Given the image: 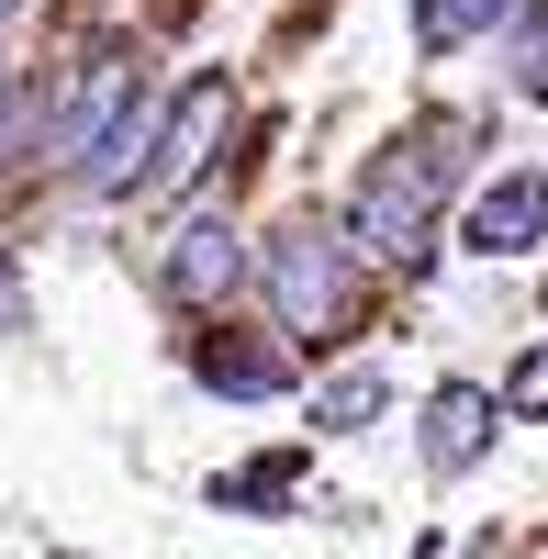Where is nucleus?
<instances>
[{"label":"nucleus","instance_id":"obj_1","mask_svg":"<svg viewBox=\"0 0 548 559\" xmlns=\"http://www.w3.org/2000/svg\"><path fill=\"white\" fill-rule=\"evenodd\" d=\"M470 146H481L470 112H426L415 134H392V146L347 179V247L370 258V269L415 280L437 258V236H448V179L470 168Z\"/></svg>","mask_w":548,"mask_h":559},{"label":"nucleus","instance_id":"obj_2","mask_svg":"<svg viewBox=\"0 0 548 559\" xmlns=\"http://www.w3.org/2000/svg\"><path fill=\"white\" fill-rule=\"evenodd\" d=\"M358 258L325 213H291V224H269V258H258V280H269V324H281L291 347H336L347 324H358Z\"/></svg>","mask_w":548,"mask_h":559},{"label":"nucleus","instance_id":"obj_3","mask_svg":"<svg viewBox=\"0 0 548 559\" xmlns=\"http://www.w3.org/2000/svg\"><path fill=\"white\" fill-rule=\"evenodd\" d=\"M134 123V57L112 45V57H79L57 79V102H45V168H102V146Z\"/></svg>","mask_w":548,"mask_h":559},{"label":"nucleus","instance_id":"obj_4","mask_svg":"<svg viewBox=\"0 0 548 559\" xmlns=\"http://www.w3.org/2000/svg\"><path fill=\"white\" fill-rule=\"evenodd\" d=\"M157 280H168V302H191V313H213L224 292L247 280V236H236V213H179L168 224V258H157Z\"/></svg>","mask_w":548,"mask_h":559},{"label":"nucleus","instance_id":"obj_5","mask_svg":"<svg viewBox=\"0 0 548 559\" xmlns=\"http://www.w3.org/2000/svg\"><path fill=\"white\" fill-rule=\"evenodd\" d=\"M460 247L470 258H537L548 247V168H492L460 213Z\"/></svg>","mask_w":548,"mask_h":559},{"label":"nucleus","instance_id":"obj_6","mask_svg":"<svg viewBox=\"0 0 548 559\" xmlns=\"http://www.w3.org/2000/svg\"><path fill=\"white\" fill-rule=\"evenodd\" d=\"M224 134H236V79L202 68V79L157 112V179H168V191H179V179H202V168L224 157Z\"/></svg>","mask_w":548,"mask_h":559},{"label":"nucleus","instance_id":"obj_7","mask_svg":"<svg viewBox=\"0 0 548 559\" xmlns=\"http://www.w3.org/2000/svg\"><path fill=\"white\" fill-rule=\"evenodd\" d=\"M492 437H504V392H481V381H437L426 392V471L437 481H470Z\"/></svg>","mask_w":548,"mask_h":559},{"label":"nucleus","instance_id":"obj_8","mask_svg":"<svg viewBox=\"0 0 548 559\" xmlns=\"http://www.w3.org/2000/svg\"><path fill=\"white\" fill-rule=\"evenodd\" d=\"M191 381L224 392V403H269V392H291V336H269V324L258 336H224L213 324V336L191 347Z\"/></svg>","mask_w":548,"mask_h":559},{"label":"nucleus","instance_id":"obj_9","mask_svg":"<svg viewBox=\"0 0 548 559\" xmlns=\"http://www.w3.org/2000/svg\"><path fill=\"white\" fill-rule=\"evenodd\" d=\"M526 0H415V45L426 57H460V45H481L492 23H515Z\"/></svg>","mask_w":548,"mask_h":559},{"label":"nucleus","instance_id":"obj_10","mask_svg":"<svg viewBox=\"0 0 548 559\" xmlns=\"http://www.w3.org/2000/svg\"><path fill=\"white\" fill-rule=\"evenodd\" d=\"M291 492H302V459H247V471L213 481L224 515H291Z\"/></svg>","mask_w":548,"mask_h":559},{"label":"nucleus","instance_id":"obj_11","mask_svg":"<svg viewBox=\"0 0 548 559\" xmlns=\"http://www.w3.org/2000/svg\"><path fill=\"white\" fill-rule=\"evenodd\" d=\"M381 403H392V381L358 358V369H336V381L313 392V426H325V437H358V426H381Z\"/></svg>","mask_w":548,"mask_h":559},{"label":"nucleus","instance_id":"obj_12","mask_svg":"<svg viewBox=\"0 0 548 559\" xmlns=\"http://www.w3.org/2000/svg\"><path fill=\"white\" fill-rule=\"evenodd\" d=\"M23 157H45V112H34V90L0 68V168H23Z\"/></svg>","mask_w":548,"mask_h":559},{"label":"nucleus","instance_id":"obj_13","mask_svg":"<svg viewBox=\"0 0 548 559\" xmlns=\"http://www.w3.org/2000/svg\"><path fill=\"white\" fill-rule=\"evenodd\" d=\"M504 414H526V426H548V347H526L504 369Z\"/></svg>","mask_w":548,"mask_h":559},{"label":"nucleus","instance_id":"obj_14","mask_svg":"<svg viewBox=\"0 0 548 559\" xmlns=\"http://www.w3.org/2000/svg\"><path fill=\"white\" fill-rule=\"evenodd\" d=\"M515 102H548V23L515 34Z\"/></svg>","mask_w":548,"mask_h":559},{"label":"nucleus","instance_id":"obj_15","mask_svg":"<svg viewBox=\"0 0 548 559\" xmlns=\"http://www.w3.org/2000/svg\"><path fill=\"white\" fill-rule=\"evenodd\" d=\"M12 324H23V280H0V336H12Z\"/></svg>","mask_w":548,"mask_h":559},{"label":"nucleus","instance_id":"obj_16","mask_svg":"<svg viewBox=\"0 0 548 559\" xmlns=\"http://www.w3.org/2000/svg\"><path fill=\"white\" fill-rule=\"evenodd\" d=\"M157 12H168V23H191V12H202V0H157Z\"/></svg>","mask_w":548,"mask_h":559},{"label":"nucleus","instance_id":"obj_17","mask_svg":"<svg viewBox=\"0 0 548 559\" xmlns=\"http://www.w3.org/2000/svg\"><path fill=\"white\" fill-rule=\"evenodd\" d=\"M537 313H548V280H537Z\"/></svg>","mask_w":548,"mask_h":559},{"label":"nucleus","instance_id":"obj_18","mask_svg":"<svg viewBox=\"0 0 548 559\" xmlns=\"http://www.w3.org/2000/svg\"><path fill=\"white\" fill-rule=\"evenodd\" d=\"M0 23H12V0H0Z\"/></svg>","mask_w":548,"mask_h":559},{"label":"nucleus","instance_id":"obj_19","mask_svg":"<svg viewBox=\"0 0 548 559\" xmlns=\"http://www.w3.org/2000/svg\"><path fill=\"white\" fill-rule=\"evenodd\" d=\"M537 559H548V548H537Z\"/></svg>","mask_w":548,"mask_h":559}]
</instances>
